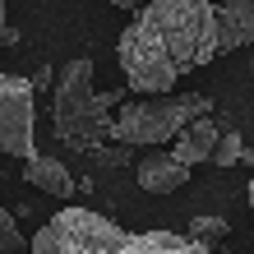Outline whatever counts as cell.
I'll return each instance as SVG.
<instances>
[{"mask_svg":"<svg viewBox=\"0 0 254 254\" xmlns=\"http://www.w3.org/2000/svg\"><path fill=\"white\" fill-rule=\"evenodd\" d=\"M0 153L5 157H37L33 143V88L28 79L0 69Z\"/></svg>","mask_w":254,"mask_h":254,"instance_id":"5","label":"cell"},{"mask_svg":"<svg viewBox=\"0 0 254 254\" xmlns=\"http://www.w3.org/2000/svg\"><path fill=\"white\" fill-rule=\"evenodd\" d=\"M23 181L42 190V194H51V199H74V176L65 171V162H56V157H28L23 162Z\"/></svg>","mask_w":254,"mask_h":254,"instance_id":"9","label":"cell"},{"mask_svg":"<svg viewBox=\"0 0 254 254\" xmlns=\"http://www.w3.org/2000/svg\"><path fill=\"white\" fill-rule=\"evenodd\" d=\"M213 19H217V56L254 47V0H222L213 5Z\"/></svg>","mask_w":254,"mask_h":254,"instance_id":"6","label":"cell"},{"mask_svg":"<svg viewBox=\"0 0 254 254\" xmlns=\"http://www.w3.org/2000/svg\"><path fill=\"white\" fill-rule=\"evenodd\" d=\"M116 102H125L121 93H97L93 88V61H69L56 79V102H51V125L56 139L65 148L93 153L102 139H111L116 125Z\"/></svg>","mask_w":254,"mask_h":254,"instance_id":"3","label":"cell"},{"mask_svg":"<svg viewBox=\"0 0 254 254\" xmlns=\"http://www.w3.org/2000/svg\"><path fill=\"white\" fill-rule=\"evenodd\" d=\"M28 254H208L176 231H125L111 217L65 208L47 217L28 241Z\"/></svg>","mask_w":254,"mask_h":254,"instance_id":"2","label":"cell"},{"mask_svg":"<svg viewBox=\"0 0 254 254\" xmlns=\"http://www.w3.org/2000/svg\"><path fill=\"white\" fill-rule=\"evenodd\" d=\"M250 213H254V181H250Z\"/></svg>","mask_w":254,"mask_h":254,"instance_id":"16","label":"cell"},{"mask_svg":"<svg viewBox=\"0 0 254 254\" xmlns=\"http://www.w3.org/2000/svg\"><path fill=\"white\" fill-rule=\"evenodd\" d=\"M217 134H222V125L213 121V116H194V121H190V125L171 139V157H181L185 167H199V162L213 157Z\"/></svg>","mask_w":254,"mask_h":254,"instance_id":"8","label":"cell"},{"mask_svg":"<svg viewBox=\"0 0 254 254\" xmlns=\"http://www.w3.org/2000/svg\"><path fill=\"white\" fill-rule=\"evenodd\" d=\"M194 116H213V102L203 93H194V97H125L116 107L111 139H121L129 148H162Z\"/></svg>","mask_w":254,"mask_h":254,"instance_id":"4","label":"cell"},{"mask_svg":"<svg viewBox=\"0 0 254 254\" xmlns=\"http://www.w3.org/2000/svg\"><path fill=\"white\" fill-rule=\"evenodd\" d=\"M9 42H19V33L9 28V14H5V0H0V47H9Z\"/></svg>","mask_w":254,"mask_h":254,"instance_id":"13","label":"cell"},{"mask_svg":"<svg viewBox=\"0 0 254 254\" xmlns=\"http://www.w3.org/2000/svg\"><path fill=\"white\" fill-rule=\"evenodd\" d=\"M185 241L213 254L222 241H227V217H194V222H190V231H185Z\"/></svg>","mask_w":254,"mask_h":254,"instance_id":"10","label":"cell"},{"mask_svg":"<svg viewBox=\"0 0 254 254\" xmlns=\"http://www.w3.org/2000/svg\"><path fill=\"white\" fill-rule=\"evenodd\" d=\"M217 56L213 0H143L121 37L116 61L125 69L129 93L167 97L176 79Z\"/></svg>","mask_w":254,"mask_h":254,"instance_id":"1","label":"cell"},{"mask_svg":"<svg viewBox=\"0 0 254 254\" xmlns=\"http://www.w3.org/2000/svg\"><path fill=\"white\" fill-rule=\"evenodd\" d=\"M134 176H139V185L148 190V194H176L185 181H190V167L181 157H171V148L162 153V148H153L139 167H134Z\"/></svg>","mask_w":254,"mask_h":254,"instance_id":"7","label":"cell"},{"mask_svg":"<svg viewBox=\"0 0 254 254\" xmlns=\"http://www.w3.org/2000/svg\"><path fill=\"white\" fill-rule=\"evenodd\" d=\"M0 254H28V241H23L19 222H14L5 208H0Z\"/></svg>","mask_w":254,"mask_h":254,"instance_id":"12","label":"cell"},{"mask_svg":"<svg viewBox=\"0 0 254 254\" xmlns=\"http://www.w3.org/2000/svg\"><path fill=\"white\" fill-rule=\"evenodd\" d=\"M51 83V69L47 65H42V69H33V79H28V88H47Z\"/></svg>","mask_w":254,"mask_h":254,"instance_id":"14","label":"cell"},{"mask_svg":"<svg viewBox=\"0 0 254 254\" xmlns=\"http://www.w3.org/2000/svg\"><path fill=\"white\" fill-rule=\"evenodd\" d=\"M102 5H116V9H129V14H134V9L143 5V0H102Z\"/></svg>","mask_w":254,"mask_h":254,"instance_id":"15","label":"cell"},{"mask_svg":"<svg viewBox=\"0 0 254 254\" xmlns=\"http://www.w3.org/2000/svg\"><path fill=\"white\" fill-rule=\"evenodd\" d=\"M208 162H217V167H231V162H245L241 134H236V129H222V134H217V148H213V157H208Z\"/></svg>","mask_w":254,"mask_h":254,"instance_id":"11","label":"cell"}]
</instances>
